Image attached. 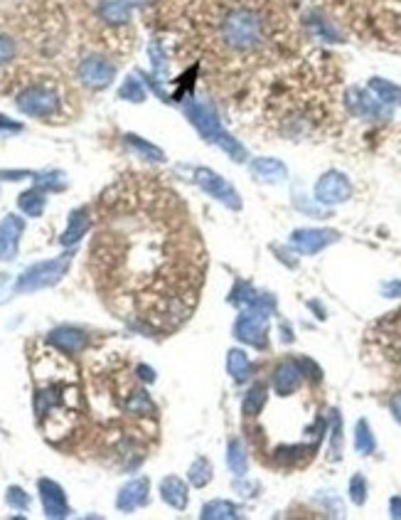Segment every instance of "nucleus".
Segmentation results:
<instances>
[{
    "label": "nucleus",
    "mask_w": 401,
    "mask_h": 520,
    "mask_svg": "<svg viewBox=\"0 0 401 520\" xmlns=\"http://www.w3.org/2000/svg\"><path fill=\"white\" fill-rule=\"evenodd\" d=\"M185 114H187L189 123L200 131V136L205 141L219 146V148H222L224 153H229V158H234V161H244V158H247L244 146H241L234 136H229V133L224 131L217 111H214L209 104H202V101H189V104L185 106Z\"/></svg>",
    "instance_id": "obj_1"
},
{
    "label": "nucleus",
    "mask_w": 401,
    "mask_h": 520,
    "mask_svg": "<svg viewBox=\"0 0 401 520\" xmlns=\"http://www.w3.org/2000/svg\"><path fill=\"white\" fill-rule=\"evenodd\" d=\"M276 311V299L271 294H258L256 299L244 306L241 316L234 323V335L241 343H249L251 348L264 350L269 346V333H266V323Z\"/></svg>",
    "instance_id": "obj_2"
},
{
    "label": "nucleus",
    "mask_w": 401,
    "mask_h": 520,
    "mask_svg": "<svg viewBox=\"0 0 401 520\" xmlns=\"http://www.w3.org/2000/svg\"><path fill=\"white\" fill-rule=\"evenodd\" d=\"M222 37L232 50H239V52L254 50L264 40V20H261V15L256 10L236 8L224 18Z\"/></svg>",
    "instance_id": "obj_3"
},
{
    "label": "nucleus",
    "mask_w": 401,
    "mask_h": 520,
    "mask_svg": "<svg viewBox=\"0 0 401 520\" xmlns=\"http://www.w3.org/2000/svg\"><path fill=\"white\" fill-rule=\"evenodd\" d=\"M69 264H72V254H62V257H57V259L37 261V264H32L30 269H25L23 277L17 279L15 294H32V291L50 289V286L62 281V277L67 274Z\"/></svg>",
    "instance_id": "obj_4"
},
{
    "label": "nucleus",
    "mask_w": 401,
    "mask_h": 520,
    "mask_svg": "<svg viewBox=\"0 0 401 520\" xmlns=\"http://www.w3.org/2000/svg\"><path fill=\"white\" fill-rule=\"evenodd\" d=\"M195 180H197V186H200L207 195L214 197V200H219L222 205H227V208H232V210L241 208L239 192H236L234 188H232L229 183L222 178V175L214 173V170H209V168H197Z\"/></svg>",
    "instance_id": "obj_5"
},
{
    "label": "nucleus",
    "mask_w": 401,
    "mask_h": 520,
    "mask_svg": "<svg viewBox=\"0 0 401 520\" xmlns=\"http://www.w3.org/2000/svg\"><path fill=\"white\" fill-rule=\"evenodd\" d=\"M352 195L350 178L340 170H327L320 180L316 183V200L320 205H340L347 203Z\"/></svg>",
    "instance_id": "obj_6"
},
{
    "label": "nucleus",
    "mask_w": 401,
    "mask_h": 520,
    "mask_svg": "<svg viewBox=\"0 0 401 520\" xmlns=\"http://www.w3.org/2000/svg\"><path fill=\"white\" fill-rule=\"evenodd\" d=\"M340 239V232L335 230H322V227H303V230H296L291 234V244L296 252L300 254H318L325 247H330L333 242Z\"/></svg>",
    "instance_id": "obj_7"
},
{
    "label": "nucleus",
    "mask_w": 401,
    "mask_h": 520,
    "mask_svg": "<svg viewBox=\"0 0 401 520\" xmlns=\"http://www.w3.org/2000/svg\"><path fill=\"white\" fill-rule=\"evenodd\" d=\"M57 106H59L57 94L45 87H30L17 97V109L28 116H40V119H45V116L54 114Z\"/></svg>",
    "instance_id": "obj_8"
},
{
    "label": "nucleus",
    "mask_w": 401,
    "mask_h": 520,
    "mask_svg": "<svg viewBox=\"0 0 401 520\" xmlns=\"http://www.w3.org/2000/svg\"><path fill=\"white\" fill-rule=\"evenodd\" d=\"M347 106H350V111L355 116H362V119H379V121H384V119H389L391 116V106L382 104L374 94L364 92V89H350L347 92Z\"/></svg>",
    "instance_id": "obj_9"
},
{
    "label": "nucleus",
    "mask_w": 401,
    "mask_h": 520,
    "mask_svg": "<svg viewBox=\"0 0 401 520\" xmlns=\"http://www.w3.org/2000/svg\"><path fill=\"white\" fill-rule=\"evenodd\" d=\"M114 77H116V67L103 57H86L84 62L79 64V79L92 89L109 87Z\"/></svg>",
    "instance_id": "obj_10"
},
{
    "label": "nucleus",
    "mask_w": 401,
    "mask_h": 520,
    "mask_svg": "<svg viewBox=\"0 0 401 520\" xmlns=\"http://www.w3.org/2000/svg\"><path fill=\"white\" fill-rule=\"evenodd\" d=\"M37 488H40L42 508H45L47 518H67L69 503H67V496H64V491H62V486L54 483L52 479H40Z\"/></svg>",
    "instance_id": "obj_11"
},
{
    "label": "nucleus",
    "mask_w": 401,
    "mask_h": 520,
    "mask_svg": "<svg viewBox=\"0 0 401 520\" xmlns=\"http://www.w3.org/2000/svg\"><path fill=\"white\" fill-rule=\"evenodd\" d=\"M47 341L57 348L59 353L79 355L81 350H86V346H89V335L79 328H72V326H59V328H54L47 335Z\"/></svg>",
    "instance_id": "obj_12"
},
{
    "label": "nucleus",
    "mask_w": 401,
    "mask_h": 520,
    "mask_svg": "<svg viewBox=\"0 0 401 520\" xmlns=\"http://www.w3.org/2000/svg\"><path fill=\"white\" fill-rule=\"evenodd\" d=\"M150 498V481L145 476L141 479H133L131 483H126L121 488L119 498H116V508L123 510V513H131L136 508H143Z\"/></svg>",
    "instance_id": "obj_13"
},
{
    "label": "nucleus",
    "mask_w": 401,
    "mask_h": 520,
    "mask_svg": "<svg viewBox=\"0 0 401 520\" xmlns=\"http://www.w3.org/2000/svg\"><path fill=\"white\" fill-rule=\"evenodd\" d=\"M303 368H300L298 360H283L278 368L274 370V377H271V382H274V390L281 397H288L291 392H296V390L300 388V382H303Z\"/></svg>",
    "instance_id": "obj_14"
},
{
    "label": "nucleus",
    "mask_w": 401,
    "mask_h": 520,
    "mask_svg": "<svg viewBox=\"0 0 401 520\" xmlns=\"http://www.w3.org/2000/svg\"><path fill=\"white\" fill-rule=\"evenodd\" d=\"M25 232L23 217L17 214H8L6 220L0 222V261H8L17 254V244Z\"/></svg>",
    "instance_id": "obj_15"
},
{
    "label": "nucleus",
    "mask_w": 401,
    "mask_h": 520,
    "mask_svg": "<svg viewBox=\"0 0 401 520\" xmlns=\"http://www.w3.org/2000/svg\"><path fill=\"white\" fill-rule=\"evenodd\" d=\"M249 168L258 180H266V183H281L288 178V168L278 158H254Z\"/></svg>",
    "instance_id": "obj_16"
},
{
    "label": "nucleus",
    "mask_w": 401,
    "mask_h": 520,
    "mask_svg": "<svg viewBox=\"0 0 401 520\" xmlns=\"http://www.w3.org/2000/svg\"><path fill=\"white\" fill-rule=\"evenodd\" d=\"M161 496L170 508H175V510L187 508V486H185V481H180L178 476H167V479H163Z\"/></svg>",
    "instance_id": "obj_17"
},
{
    "label": "nucleus",
    "mask_w": 401,
    "mask_h": 520,
    "mask_svg": "<svg viewBox=\"0 0 401 520\" xmlns=\"http://www.w3.org/2000/svg\"><path fill=\"white\" fill-rule=\"evenodd\" d=\"M89 225H92V220H89V210H86V208H79V210H74V212L69 214V225H67V230H64V234H62L64 247H72V244L79 242V239L86 234V230H89Z\"/></svg>",
    "instance_id": "obj_18"
},
{
    "label": "nucleus",
    "mask_w": 401,
    "mask_h": 520,
    "mask_svg": "<svg viewBox=\"0 0 401 520\" xmlns=\"http://www.w3.org/2000/svg\"><path fill=\"white\" fill-rule=\"evenodd\" d=\"M99 15L111 25H123L131 20V0H99Z\"/></svg>",
    "instance_id": "obj_19"
},
{
    "label": "nucleus",
    "mask_w": 401,
    "mask_h": 520,
    "mask_svg": "<svg viewBox=\"0 0 401 520\" xmlns=\"http://www.w3.org/2000/svg\"><path fill=\"white\" fill-rule=\"evenodd\" d=\"M369 92H372L382 104L401 106V87L399 84H391V81L374 77V79H369Z\"/></svg>",
    "instance_id": "obj_20"
},
{
    "label": "nucleus",
    "mask_w": 401,
    "mask_h": 520,
    "mask_svg": "<svg viewBox=\"0 0 401 520\" xmlns=\"http://www.w3.org/2000/svg\"><path fill=\"white\" fill-rule=\"evenodd\" d=\"M266 399H269V388H266L264 382H256L254 388H249L247 397H244V414L247 417H256L261 414V410H264Z\"/></svg>",
    "instance_id": "obj_21"
},
{
    "label": "nucleus",
    "mask_w": 401,
    "mask_h": 520,
    "mask_svg": "<svg viewBox=\"0 0 401 520\" xmlns=\"http://www.w3.org/2000/svg\"><path fill=\"white\" fill-rule=\"evenodd\" d=\"M308 25L313 28V32H316L320 40H325V42H342L340 30L335 28V25L330 23L327 18H322L320 12H310V15H308Z\"/></svg>",
    "instance_id": "obj_22"
},
{
    "label": "nucleus",
    "mask_w": 401,
    "mask_h": 520,
    "mask_svg": "<svg viewBox=\"0 0 401 520\" xmlns=\"http://www.w3.org/2000/svg\"><path fill=\"white\" fill-rule=\"evenodd\" d=\"M227 463H229V468L234 471L236 476H247L249 457H247L244 444H241V439H232L229 441V446H227Z\"/></svg>",
    "instance_id": "obj_23"
},
{
    "label": "nucleus",
    "mask_w": 401,
    "mask_h": 520,
    "mask_svg": "<svg viewBox=\"0 0 401 520\" xmlns=\"http://www.w3.org/2000/svg\"><path fill=\"white\" fill-rule=\"evenodd\" d=\"M227 370H229V375L234 377L236 382H247L249 380L251 365H249V358L244 355V350H239V348L229 350V355H227Z\"/></svg>",
    "instance_id": "obj_24"
},
{
    "label": "nucleus",
    "mask_w": 401,
    "mask_h": 520,
    "mask_svg": "<svg viewBox=\"0 0 401 520\" xmlns=\"http://www.w3.org/2000/svg\"><path fill=\"white\" fill-rule=\"evenodd\" d=\"M355 449L360 451L362 457H369V454H374V449H377V441H374V434L372 429H369L367 419H360L355 427Z\"/></svg>",
    "instance_id": "obj_25"
},
{
    "label": "nucleus",
    "mask_w": 401,
    "mask_h": 520,
    "mask_svg": "<svg viewBox=\"0 0 401 520\" xmlns=\"http://www.w3.org/2000/svg\"><path fill=\"white\" fill-rule=\"evenodd\" d=\"M20 210H23L25 214H30V217H40L42 210H45V192L40 190V188H34V190H28L20 195Z\"/></svg>",
    "instance_id": "obj_26"
},
{
    "label": "nucleus",
    "mask_w": 401,
    "mask_h": 520,
    "mask_svg": "<svg viewBox=\"0 0 401 520\" xmlns=\"http://www.w3.org/2000/svg\"><path fill=\"white\" fill-rule=\"evenodd\" d=\"M202 518L209 520H227V518H236V506L229 501H209L202 508Z\"/></svg>",
    "instance_id": "obj_27"
},
{
    "label": "nucleus",
    "mask_w": 401,
    "mask_h": 520,
    "mask_svg": "<svg viewBox=\"0 0 401 520\" xmlns=\"http://www.w3.org/2000/svg\"><path fill=\"white\" fill-rule=\"evenodd\" d=\"M126 143L131 146L136 153H141L143 158H148V161H165V153H163L158 146H153V143H148V141H143L141 136H133V133H128Z\"/></svg>",
    "instance_id": "obj_28"
},
{
    "label": "nucleus",
    "mask_w": 401,
    "mask_h": 520,
    "mask_svg": "<svg viewBox=\"0 0 401 520\" xmlns=\"http://www.w3.org/2000/svg\"><path fill=\"white\" fill-rule=\"evenodd\" d=\"M189 483L195 486V488H205L209 481H212V463L207 461L205 457L197 459L192 466H189Z\"/></svg>",
    "instance_id": "obj_29"
},
{
    "label": "nucleus",
    "mask_w": 401,
    "mask_h": 520,
    "mask_svg": "<svg viewBox=\"0 0 401 520\" xmlns=\"http://www.w3.org/2000/svg\"><path fill=\"white\" fill-rule=\"evenodd\" d=\"M256 296H258L256 289H254L249 281H236L234 289H232V294H229V303H232V306L244 308V306H249V303H251Z\"/></svg>",
    "instance_id": "obj_30"
},
{
    "label": "nucleus",
    "mask_w": 401,
    "mask_h": 520,
    "mask_svg": "<svg viewBox=\"0 0 401 520\" xmlns=\"http://www.w3.org/2000/svg\"><path fill=\"white\" fill-rule=\"evenodd\" d=\"M330 424H333V429H330V454H333V459L338 461V459L342 457V417H340L338 410H333Z\"/></svg>",
    "instance_id": "obj_31"
},
{
    "label": "nucleus",
    "mask_w": 401,
    "mask_h": 520,
    "mask_svg": "<svg viewBox=\"0 0 401 520\" xmlns=\"http://www.w3.org/2000/svg\"><path fill=\"white\" fill-rule=\"evenodd\" d=\"M119 97L121 99H126V101H143L145 99V89H143V84L136 79V77H128L123 84H121V89H119Z\"/></svg>",
    "instance_id": "obj_32"
},
{
    "label": "nucleus",
    "mask_w": 401,
    "mask_h": 520,
    "mask_svg": "<svg viewBox=\"0 0 401 520\" xmlns=\"http://www.w3.org/2000/svg\"><path fill=\"white\" fill-rule=\"evenodd\" d=\"M126 410L131 412V414H153L155 407L145 392H133V397L126 402Z\"/></svg>",
    "instance_id": "obj_33"
},
{
    "label": "nucleus",
    "mask_w": 401,
    "mask_h": 520,
    "mask_svg": "<svg viewBox=\"0 0 401 520\" xmlns=\"http://www.w3.org/2000/svg\"><path fill=\"white\" fill-rule=\"evenodd\" d=\"M6 501H8V506L15 510H30V496L20 488V486H10V488H8Z\"/></svg>",
    "instance_id": "obj_34"
},
{
    "label": "nucleus",
    "mask_w": 401,
    "mask_h": 520,
    "mask_svg": "<svg viewBox=\"0 0 401 520\" xmlns=\"http://www.w3.org/2000/svg\"><path fill=\"white\" fill-rule=\"evenodd\" d=\"M34 188L45 190H64V178L62 173H45V175H34Z\"/></svg>",
    "instance_id": "obj_35"
},
{
    "label": "nucleus",
    "mask_w": 401,
    "mask_h": 520,
    "mask_svg": "<svg viewBox=\"0 0 401 520\" xmlns=\"http://www.w3.org/2000/svg\"><path fill=\"white\" fill-rule=\"evenodd\" d=\"M350 498L355 506H364V501H367V481H364V476L362 474H355L350 481Z\"/></svg>",
    "instance_id": "obj_36"
},
{
    "label": "nucleus",
    "mask_w": 401,
    "mask_h": 520,
    "mask_svg": "<svg viewBox=\"0 0 401 520\" xmlns=\"http://www.w3.org/2000/svg\"><path fill=\"white\" fill-rule=\"evenodd\" d=\"M148 54H150V59H153V70H155V74L165 77V74H167V62H165V52H163V47L158 45V42H150Z\"/></svg>",
    "instance_id": "obj_37"
},
{
    "label": "nucleus",
    "mask_w": 401,
    "mask_h": 520,
    "mask_svg": "<svg viewBox=\"0 0 401 520\" xmlns=\"http://www.w3.org/2000/svg\"><path fill=\"white\" fill-rule=\"evenodd\" d=\"M12 54H15V42H12L10 37L0 35V64L10 62Z\"/></svg>",
    "instance_id": "obj_38"
},
{
    "label": "nucleus",
    "mask_w": 401,
    "mask_h": 520,
    "mask_svg": "<svg viewBox=\"0 0 401 520\" xmlns=\"http://www.w3.org/2000/svg\"><path fill=\"white\" fill-rule=\"evenodd\" d=\"M389 410H391V414H394L396 422L401 424V392H396L394 397L389 399Z\"/></svg>",
    "instance_id": "obj_39"
},
{
    "label": "nucleus",
    "mask_w": 401,
    "mask_h": 520,
    "mask_svg": "<svg viewBox=\"0 0 401 520\" xmlns=\"http://www.w3.org/2000/svg\"><path fill=\"white\" fill-rule=\"evenodd\" d=\"M384 294L389 296V299H401V281H389L384 286Z\"/></svg>",
    "instance_id": "obj_40"
},
{
    "label": "nucleus",
    "mask_w": 401,
    "mask_h": 520,
    "mask_svg": "<svg viewBox=\"0 0 401 520\" xmlns=\"http://www.w3.org/2000/svg\"><path fill=\"white\" fill-rule=\"evenodd\" d=\"M138 375H141V380H145V382H153L155 380V372L150 370V368H145V365H141V368H138Z\"/></svg>",
    "instance_id": "obj_41"
},
{
    "label": "nucleus",
    "mask_w": 401,
    "mask_h": 520,
    "mask_svg": "<svg viewBox=\"0 0 401 520\" xmlns=\"http://www.w3.org/2000/svg\"><path fill=\"white\" fill-rule=\"evenodd\" d=\"M0 128H3V131H20V123H12L8 121L6 116H0Z\"/></svg>",
    "instance_id": "obj_42"
},
{
    "label": "nucleus",
    "mask_w": 401,
    "mask_h": 520,
    "mask_svg": "<svg viewBox=\"0 0 401 520\" xmlns=\"http://www.w3.org/2000/svg\"><path fill=\"white\" fill-rule=\"evenodd\" d=\"M6 286H8V274H0V301H6L10 296L6 291Z\"/></svg>",
    "instance_id": "obj_43"
},
{
    "label": "nucleus",
    "mask_w": 401,
    "mask_h": 520,
    "mask_svg": "<svg viewBox=\"0 0 401 520\" xmlns=\"http://www.w3.org/2000/svg\"><path fill=\"white\" fill-rule=\"evenodd\" d=\"M391 515L401 518V498H391Z\"/></svg>",
    "instance_id": "obj_44"
},
{
    "label": "nucleus",
    "mask_w": 401,
    "mask_h": 520,
    "mask_svg": "<svg viewBox=\"0 0 401 520\" xmlns=\"http://www.w3.org/2000/svg\"><path fill=\"white\" fill-rule=\"evenodd\" d=\"M133 6H148V3H153V0H131Z\"/></svg>",
    "instance_id": "obj_45"
}]
</instances>
